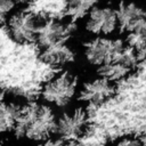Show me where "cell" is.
Masks as SVG:
<instances>
[{
  "mask_svg": "<svg viewBox=\"0 0 146 146\" xmlns=\"http://www.w3.org/2000/svg\"><path fill=\"white\" fill-rule=\"evenodd\" d=\"M125 50L127 44L124 40L113 36H92L83 44L86 62L97 70L123 58Z\"/></svg>",
  "mask_w": 146,
  "mask_h": 146,
  "instance_id": "3957f363",
  "label": "cell"
},
{
  "mask_svg": "<svg viewBox=\"0 0 146 146\" xmlns=\"http://www.w3.org/2000/svg\"><path fill=\"white\" fill-rule=\"evenodd\" d=\"M10 39L19 44L35 42L40 19L30 10H14L5 22Z\"/></svg>",
  "mask_w": 146,
  "mask_h": 146,
  "instance_id": "5b68a950",
  "label": "cell"
},
{
  "mask_svg": "<svg viewBox=\"0 0 146 146\" xmlns=\"http://www.w3.org/2000/svg\"><path fill=\"white\" fill-rule=\"evenodd\" d=\"M115 10L117 27L127 34L137 31L146 18V8L132 0L121 1Z\"/></svg>",
  "mask_w": 146,
  "mask_h": 146,
  "instance_id": "9c48e42d",
  "label": "cell"
},
{
  "mask_svg": "<svg viewBox=\"0 0 146 146\" xmlns=\"http://www.w3.org/2000/svg\"><path fill=\"white\" fill-rule=\"evenodd\" d=\"M57 113L41 100L23 102L18 123L13 138L32 145L55 136Z\"/></svg>",
  "mask_w": 146,
  "mask_h": 146,
  "instance_id": "6da1fadb",
  "label": "cell"
},
{
  "mask_svg": "<svg viewBox=\"0 0 146 146\" xmlns=\"http://www.w3.org/2000/svg\"><path fill=\"white\" fill-rule=\"evenodd\" d=\"M100 0H66L65 2V13L71 22H75L86 16L98 6Z\"/></svg>",
  "mask_w": 146,
  "mask_h": 146,
  "instance_id": "7c38bea8",
  "label": "cell"
},
{
  "mask_svg": "<svg viewBox=\"0 0 146 146\" xmlns=\"http://www.w3.org/2000/svg\"><path fill=\"white\" fill-rule=\"evenodd\" d=\"M39 59L50 67L65 68L75 62L76 51L70 43L55 44L41 48L39 51Z\"/></svg>",
  "mask_w": 146,
  "mask_h": 146,
  "instance_id": "30bf717a",
  "label": "cell"
},
{
  "mask_svg": "<svg viewBox=\"0 0 146 146\" xmlns=\"http://www.w3.org/2000/svg\"><path fill=\"white\" fill-rule=\"evenodd\" d=\"M7 96H6V94H5V91L2 90V89H0V103L6 98Z\"/></svg>",
  "mask_w": 146,
  "mask_h": 146,
  "instance_id": "ac0fdd59",
  "label": "cell"
},
{
  "mask_svg": "<svg viewBox=\"0 0 146 146\" xmlns=\"http://www.w3.org/2000/svg\"><path fill=\"white\" fill-rule=\"evenodd\" d=\"M90 120L88 111L83 106L68 107L57 114L55 136L65 144H74L82 140L89 131Z\"/></svg>",
  "mask_w": 146,
  "mask_h": 146,
  "instance_id": "277c9868",
  "label": "cell"
},
{
  "mask_svg": "<svg viewBox=\"0 0 146 146\" xmlns=\"http://www.w3.org/2000/svg\"><path fill=\"white\" fill-rule=\"evenodd\" d=\"M84 29L94 36H111L119 29L115 8L107 5L96 6L86 16Z\"/></svg>",
  "mask_w": 146,
  "mask_h": 146,
  "instance_id": "52a82bcc",
  "label": "cell"
},
{
  "mask_svg": "<svg viewBox=\"0 0 146 146\" xmlns=\"http://www.w3.org/2000/svg\"><path fill=\"white\" fill-rule=\"evenodd\" d=\"M67 146H100V145H80L79 143H74V144H70Z\"/></svg>",
  "mask_w": 146,
  "mask_h": 146,
  "instance_id": "d6986e66",
  "label": "cell"
},
{
  "mask_svg": "<svg viewBox=\"0 0 146 146\" xmlns=\"http://www.w3.org/2000/svg\"><path fill=\"white\" fill-rule=\"evenodd\" d=\"M115 94V84L97 75L80 83L78 98L84 105L97 106L110 100Z\"/></svg>",
  "mask_w": 146,
  "mask_h": 146,
  "instance_id": "ba28073f",
  "label": "cell"
},
{
  "mask_svg": "<svg viewBox=\"0 0 146 146\" xmlns=\"http://www.w3.org/2000/svg\"><path fill=\"white\" fill-rule=\"evenodd\" d=\"M74 32V23L70 19L47 18L40 21L35 42L40 49L60 43H70Z\"/></svg>",
  "mask_w": 146,
  "mask_h": 146,
  "instance_id": "8992f818",
  "label": "cell"
},
{
  "mask_svg": "<svg viewBox=\"0 0 146 146\" xmlns=\"http://www.w3.org/2000/svg\"><path fill=\"white\" fill-rule=\"evenodd\" d=\"M0 25H1V22H0Z\"/></svg>",
  "mask_w": 146,
  "mask_h": 146,
  "instance_id": "ffe728a7",
  "label": "cell"
},
{
  "mask_svg": "<svg viewBox=\"0 0 146 146\" xmlns=\"http://www.w3.org/2000/svg\"><path fill=\"white\" fill-rule=\"evenodd\" d=\"M14 10H15V5L10 0H0V22H1V24L7 21V18Z\"/></svg>",
  "mask_w": 146,
  "mask_h": 146,
  "instance_id": "5bb4252c",
  "label": "cell"
},
{
  "mask_svg": "<svg viewBox=\"0 0 146 146\" xmlns=\"http://www.w3.org/2000/svg\"><path fill=\"white\" fill-rule=\"evenodd\" d=\"M135 32H138V33H140V34H143L144 36H146V18H145V21H144V23L141 24V26L137 30V31H135ZM132 33V32H131Z\"/></svg>",
  "mask_w": 146,
  "mask_h": 146,
  "instance_id": "e0dca14e",
  "label": "cell"
},
{
  "mask_svg": "<svg viewBox=\"0 0 146 146\" xmlns=\"http://www.w3.org/2000/svg\"><path fill=\"white\" fill-rule=\"evenodd\" d=\"M27 146H67V144H65L58 137L52 136L50 138H47L44 140H41V141L35 143V144H32V145H27Z\"/></svg>",
  "mask_w": 146,
  "mask_h": 146,
  "instance_id": "9a60e30c",
  "label": "cell"
},
{
  "mask_svg": "<svg viewBox=\"0 0 146 146\" xmlns=\"http://www.w3.org/2000/svg\"><path fill=\"white\" fill-rule=\"evenodd\" d=\"M79 88V76L70 70H63L42 84L40 89L41 102L54 110H66L78 98Z\"/></svg>",
  "mask_w": 146,
  "mask_h": 146,
  "instance_id": "7a4b0ae2",
  "label": "cell"
},
{
  "mask_svg": "<svg viewBox=\"0 0 146 146\" xmlns=\"http://www.w3.org/2000/svg\"><path fill=\"white\" fill-rule=\"evenodd\" d=\"M14 5H15V7L16 6H27V5H30L33 0H10Z\"/></svg>",
  "mask_w": 146,
  "mask_h": 146,
  "instance_id": "2e32d148",
  "label": "cell"
},
{
  "mask_svg": "<svg viewBox=\"0 0 146 146\" xmlns=\"http://www.w3.org/2000/svg\"><path fill=\"white\" fill-rule=\"evenodd\" d=\"M23 102L16 98L6 97L0 103V138H10L14 136Z\"/></svg>",
  "mask_w": 146,
  "mask_h": 146,
  "instance_id": "8fae6325",
  "label": "cell"
},
{
  "mask_svg": "<svg viewBox=\"0 0 146 146\" xmlns=\"http://www.w3.org/2000/svg\"><path fill=\"white\" fill-rule=\"evenodd\" d=\"M110 146H145V141L137 135H123L114 139Z\"/></svg>",
  "mask_w": 146,
  "mask_h": 146,
  "instance_id": "4fadbf2b",
  "label": "cell"
}]
</instances>
